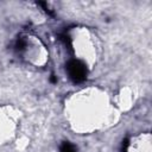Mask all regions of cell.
<instances>
[{"instance_id":"obj_1","label":"cell","mask_w":152,"mask_h":152,"mask_svg":"<svg viewBox=\"0 0 152 152\" xmlns=\"http://www.w3.org/2000/svg\"><path fill=\"white\" fill-rule=\"evenodd\" d=\"M66 71L70 80L75 83H81L87 77V68L80 59H71L66 64Z\"/></svg>"},{"instance_id":"obj_2","label":"cell","mask_w":152,"mask_h":152,"mask_svg":"<svg viewBox=\"0 0 152 152\" xmlns=\"http://www.w3.org/2000/svg\"><path fill=\"white\" fill-rule=\"evenodd\" d=\"M59 151L61 152H77L75 146L69 141H63L61 147H59Z\"/></svg>"},{"instance_id":"obj_3","label":"cell","mask_w":152,"mask_h":152,"mask_svg":"<svg viewBox=\"0 0 152 152\" xmlns=\"http://www.w3.org/2000/svg\"><path fill=\"white\" fill-rule=\"evenodd\" d=\"M61 40H63V43H64L65 45L71 46V38H70V36H69V34H66V33L61 34Z\"/></svg>"},{"instance_id":"obj_4","label":"cell","mask_w":152,"mask_h":152,"mask_svg":"<svg viewBox=\"0 0 152 152\" xmlns=\"http://www.w3.org/2000/svg\"><path fill=\"white\" fill-rule=\"evenodd\" d=\"M15 48H17V50H23L25 48V40L21 39V38H19L17 40V43H15Z\"/></svg>"},{"instance_id":"obj_5","label":"cell","mask_w":152,"mask_h":152,"mask_svg":"<svg viewBox=\"0 0 152 152\" xmlns=\"http://www.w3.org/2000/svg\"><path fill=\"white\" fill-rule=\"evenodd\" d=\"M127 147H128V140H127V139H125V140L122 141V151H126V150H127Z\"/></svg>"},{"instance_id":"obj_6","label":"cell","mask_w":152,"mask_h":152,"mask_svg":"<svg viewBox=\"0 0 152 152\" xmlns=\"http://www.w3.org/2000/svg\"><path fill=\"white\" fill-rule=\"evenodd\" d=\"M50 82H51V83H57V78H56L55 75H51V76H50Z\"/></svg>"}]
</instances>
